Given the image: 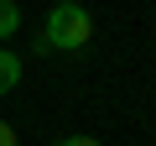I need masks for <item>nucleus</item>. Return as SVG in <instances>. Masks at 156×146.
Masks as SVG:
<instances>
[{"instance_id":"obj_4","label":"nucleus","mask_w":156,"mask_h":146,"mask_svg":"<svg viewBox=\"0 0 156 146\" xmlns=\"http://www.w3.org/2000/svg\"><path fill=\"white\" fill-rule=\"evenodd\" d=\"M57 146H104V141H94V136H62Z\"/></svg>"},{"instance_id":"obj_3","label":"nucleus","mask_w":156,"mask_h":146,"mask_svg":"<svg viewBox=\"0 0 156 146\" xmlns=\"http://www.w3.org/2000/svg\"><path fill=\"white\" fill-rule=\"evenodd\" d=\"M21 31V5L16 0H0V42H11Z\"/></svg>"},{"instance_id":"obj_5","label":"nucleus","mask_w":156,"mask_h":146,"mask_svg":"<svg viewBox=\"0 0 156 146\" xmlns=\"http://www.w3.org/2000/svg\"><path fill=\"white\" fill-rule=\"evenodd\" d=\"M0 146H16V125L11 120H0Z\"/></svg>"},{"instance_id":"obj_1","label":"nucleus","mask_w":156,"mask_h":146,"mask_svg":"<svg viewBox=\"0 0 156 146\" xmlns=\"http://www.w3.org/2000/svg\"><path fill=\"white\" fill-rule=\"evenodd\" d=\"M42 42L47 47H62V52H78L94 42V16L83 5H73V0H62V5L47 11V26H42Z\"/></svg>"},{"instance_id":"obj_2","label":"nucleus","mask_w":156,"mask_h":146,"mask_svg":"<svg viewBox=\"0 0 156 146\" xmlns=\"http://www.w3.org/2000/svg\"><path fill=\"white\" fill-rule=\"evenodd\" d=\"M16 84H21V57L11 47H0V94H11Z\"/></svg>"}]
</instances>
